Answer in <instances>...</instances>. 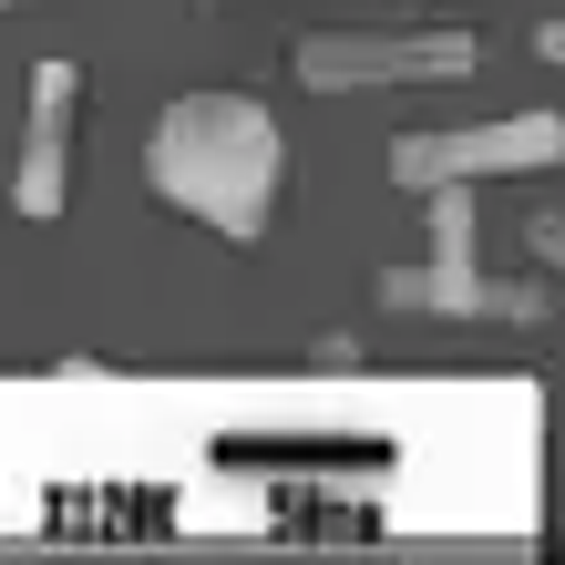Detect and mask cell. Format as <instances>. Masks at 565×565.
I'll return each instance as SVG.
<instances>
[{
    "label": "cell",
    "instance_id": "obj_9",
    "mask_svg": "<svg viewBox=\"0 0 565 565\" xmlns=\"http://www.w3.org/2000/svg\"><path fill=\"white\" fill-rule=\"evenodd\" d=\"M0 11H21V0H0Z\"/></svg>",
    "mask_w": 565,
    "mask_h": 565
},
{
    "label": "cell",
    "instance_id": "obj_6",
    "mask_svg": "<svg viewBox=\"0 0 565 565\" xmlns=\"http://www.w3.org/2000/svg\"><path fill=\"white\" fill-rule=\"evenodd\" d=\"M524 247H535L545 268H565V216H535V226H524Z\"/></svg>",
    "mask_w": 565,
    "mask_h": 565
},
{
    "label": "cell",
    "instance_id": "obj_5",
    "mask_svg": "<svg viewBox=\"0 0 565 565\" xmlns=\"http://www.w3.org/2000/svg\"><path fill=\"white\" fill-rule=\"evenodd\" d=\"M73 114H83V73L73 62H42L31 73L21 164H11V216H62L73 206Z\"/></svg>",
    "mask_w": 565,
    "mask_h": 565
},
{
    "label": "cell",
    "instance_id": "obj_3",
    "mask_svg": "<svg viewBox=\"0 0 565 565\" xmlns=\"http://www.w3.org/2000/svg\"><path fill=\"white\" fill-rule=\"evenodd\" d=\"M483 62L473 31H309L288 73L309 93H371V83H462Z\"/></svg>",
    "mask_w": 565,
    "mask_h": 565
},
{
    "label": "cell",
    "instance_id": "obj_2",
    "mask_svg": "<svg viewBox=\"0 0 565 565\" xmlns=\"http://www.w3.org/2000/svg\"><path fill=\"white\" fill-rule=\"evenodd\" d=\"M371 288L391 298V309H443V319H504V329L545 319V288L483 278V257H473V185H431V257L422 268H381Z\"/></svg>",
    "mask_w": 565,
    "mask_h": 565
},
{
    "label": "cell",
    "instance_id": "obj_7",
    "mask_svg": "<svg viewBox=\"0 0 565 565\" xmlns=\"http://www.w3.org/2000/svg\"><path fill=\"white\" fill-rule=\"evenodd\" d=\"M309 360H329V371H350V360H360V340H350V329H319V340H309Z\"/></svg>",
    "mask_w": 565,
    "mask_h": 565
},
{
    "label": "cell",
    "instance_id": "obj_8",
    "mask_svg": "<svg viewBox=\"0 0 565 565\" xmlns=\"http://www.w3.org/2000/svg\"><path fill=\"white\" fill-rule=\"evenodd\" d=\"M535 52H545V62H565V21H545V31H535Z\"/></svg>",
    "mask_w": 565,
    "mask_h": 565
},
{
    "label": "cell",
    "instance_id": "obj_1",
    "mask_svg": "<svg viewBox=\"0 0 565 565\" xmlns=\"http://www.w3.org/2000/svg\"><path fill=\"white\" fill-rule=\"evenodd\" d=\"M278 175H288V145L257 93H175L145 135V185L164 206H185L195 226H216L226 247L268 237Z\"/></svg>",
    "mask_w": 565,
    "mask_h": 565
},
{
    "label": "cell",
    "instance_id": "obj_4",
    "mask_svg": "<svg viewBox=\"0 0 565 565\" xmlns=\"http://www.w3.org/2000/svg\"><path fill=\"white\" fill-rule=\"evenodd\" d=\"M524 164H565V114H514V124H452V135H391V185H483L524 175Z\"/></svg>",
    "mask_w": 565,
    "mask_h": 565
}]
</instances>
